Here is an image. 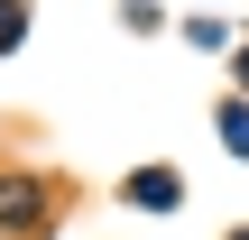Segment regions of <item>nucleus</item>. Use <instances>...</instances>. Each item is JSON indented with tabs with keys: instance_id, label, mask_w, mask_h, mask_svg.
I'll return each mask as SVG.
<instances>
[{
	"instance_id": "f257e3e1",
	"label": "nucleus",
	"mask_w": 249,
	"mask_h": 240,
	"mask_svg": "<svg viewBox=\"0 0 249 240\" xmlns=\"http://www.w3.org/2000/svg\"><path fill=\"white\" fill-rule=\"evenodd\" d=\"M176 194H185L176 176H129V203H148V213H176Z\"/></svg>"
},
{
	"instance_id": "f03ea898",
	"label": "nucleus",
	"mask_w": 249,
	"mask_h": 240,
	"mask_svg": "<svg viewBox=\"0 0 249 240\" xmlns=\"http://www.w3.org/2000/svg\"><path fill=\"white\" fill-rule=\"evenodd\" d=\"M222 139H231V148H240V157H249V111H240V102L222 111Z\"/></svg>"
},
{
	"instance_id": "7ed1b4c3",
	"label": "nucleus",
	"mask_w": 249,
	"mask_h": 240,
	"mask_svg": "<svg viewBox=\"0 0 249 240\" xmlns=\"http://www.w3.org/2000/svg\"><path fill=\"white\" fill-rule=\"evenodd\" d=\"M18 28H28V9H9V0H0V46H9Z\"/></svg>"
},
{
	"instance_id": "20e7f679",
	"label": "nucleus",
	"mask_w": 249,
	"mask_h": 240,
	"mask_svg": "<svg viewBox=\"0 0 249 240\" xmlns=\"http://www.w3.org/2000/svg\"><path fill=\"white\" fill-rule=\"evenodd\" d=\"M240 240H249V231H240Z\"/></svg>"
}]
</instances>
